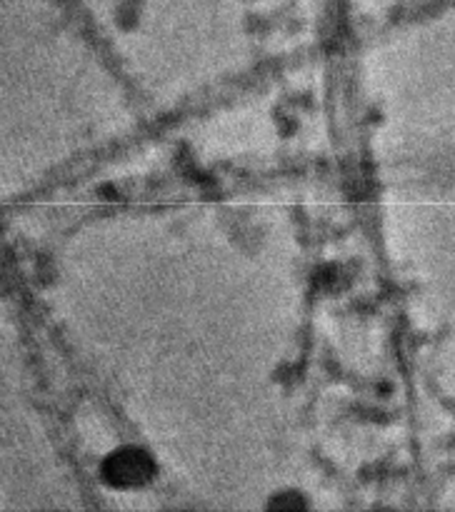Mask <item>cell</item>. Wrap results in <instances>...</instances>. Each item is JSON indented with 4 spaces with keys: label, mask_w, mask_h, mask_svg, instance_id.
I'll return each instance as SVG.
<instances>
[{
    "label": "cell",
    "mask_w": 455,
    "mask_h": 512,
    "mask_svg": "<svg viewBox=\"0 0 455 512\" xmlns=\"http://www.w3.org/2000/svg\"><path fill=\"white\" fill-rule=\"evenodd\" d=\"M103 475L113 485H138L150 478V460L138 450H120L105 460Z\"/></svg>",
    "instance_id": "6da1fadb"
}]
</instances>
